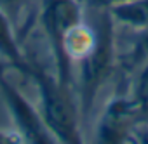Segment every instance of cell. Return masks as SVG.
Masks as SVG:
<instances>
[{"label": "cell", "instance_id": "1", "mask_svg": "<svg viewBox=\"0 0 148 144\" xmlns=\"http://www.w3.org/2000/svg\"><path fill=\"white\" fill-rule=\"evenodd\" d=\"M28 77L37 85L40 99L38 109L56 142H64V144L82 142L84 141L80 128L82 113L75 85L61 82L56 73H51L49 69H44L42 66L33 62Z\"/></svg>", "mask_w": 148, "mask_h": 144}, {"label": "cell", "instance_id": "2", "mask_svg": "<svg viewBox=\"0 0 148 144\" xmlns=\"http://www.w3.org/2000/svg\"><path fill=\"white\" fill-rule=\"evenodd\" d=\"M98 19V38L91 52L82 57L77 64L79 69V84H75L80 113L89 115L96 96L99 94L101 87L112 77L113 69L119 62V50H117V38H115V23L108 11H99Z\"/></svg>", "mask_w": 148, "mask_h": 144}, {"label": "cell", "instance_id": "3", "mask_svg": "<svg viewBox=\"0 0 148 144\" xmlns=\"http://www.w3.org/2000/svg\"><path fill=\"white\" fill-rule=\"evenodd\" d=\"M0 94L4 104L11 116L14 132L21 139V142H35V144H51L56 142L52 134L49 132L42 113L35 108L21 90L7 80V73L0 75Z\"/></svg>", "mask_w": 148, "mask_h": 144}, {"label": "cell", "instance_id": "4", "mask_svg": "<svg viewBox=\"0 0 148 144\" xmlns=\"http://www.w3.org/2000/svg\"><path fill=\"white\" fill-rule=\"evenodd\" d=\"M139 120H143L141 111L131 99V96H117L108 103L98 120L96 141L129 142L132 141V134Z\"/></svg>", "mask_w": 148, "mask_h": 144}, {"label": "cell", "instance_id": "5", "mask_svg": "<svg viewBox=\"0 0 148 144\" xmlns=\"http://www.w3.org/2000/svg\"><path fill=\"white\" fill-rule=\"evenodd\" d=\"M19 42V33L14 23L5 12L0 11V59H4L12 69L28 77L32 71V62L26 59Z\"/></svg>", "mask_w": 148, "mask_h": 144}, {"label": "cell", "instance_id": "6", "mask_svg": "<svg viewBox=\"0 0 148 144\" xmlns=\"http://www.w3.org/2000/svg\"><path fill=\"white\" fill-rule=\"evenodd\" d=\"M105 11H108L115 24L131 31L148 28V0H129Z\"/></svg>", "mask_w": 148, "mask_h": 144}, {"label": "cell", "instance_id": "7", "mask_svg": "<svg viewBox=\"0 0 148 144\" xmlns=\"http://www.w3.org/2000/svg\"><path fill=\"white\" fill-rule=\"evenodd\" d=\"M148 59V28L143 30H132L131 45L124 56H119V64L124 66V71H132Z\"/></svg>", "mask_w": 148, "mask_h": 144}, {"label": "cell", "instance_id": "8", "mask_svg": "<svg viewBox=\"0 0 148 144\" xmlns=\"http://www.w3.org/2000/svg\"><path fill=\"white\" fill-rule=\"evenodd\" d=\"M134 73L136 77H134V84L129 96L139 108L141 116L146 118L148 116V59L134 69Z\"/></svg>", "mask_w": 148, "mask_h": 144}, {"label": "cell", "instance_id": "9", "mask_svg": "<svg viewBox=\"0 0 148 144\" xmlns=\"http://www.w3.org/2000/svg\"><path fill=\"white\" fill-rule=\"evenodd\" d=\"M26 5H28V0H0V11L9 16V19L14 23V26H16V21L19 19L21 12L26 9Z\"/></svg>", "mask_w": 148, "mask_h": 144}, {"label": "cell", "instance_id": "10", "mask_svg": "<svg viewBox=\"0 0 148 144\" xmlns=\"http://www.w3.org/2000/svg\"><path fill=\"white\" fill-rule=\"evenodd\" d=\"M82 4V7L86 11H105L112 5L122 4V2H129V0H79Z\"/></svg>", "mask_w": 148, "mask_h": 144}, {"label": "cell", "instance_id": "11", "mask_svg": "<svg viewBox=\"0 0 148 144\" xmlns=\"http://www.w3.org/2000/svg\"><path fill=\"white\" fill-rule=\"evenodd\" d=\"M9 69H12L4 59H0V75H5V73H9Z\"/></svg>", "mask_w": 148, "mask_h": 144}, {"label": "cell", "instance_id": "12", "mask_svg": "<svg viewBox=\"0 0 148 144\" xmlns=\"http://www.w3.org/2000/svg\"><path fill=\"white\" fill-rule=\"evenodd\" d=\"M146 118H148V116H146Z\"/></svg>", "mask_w": 148, "mask_h": 144}]
</instances>
